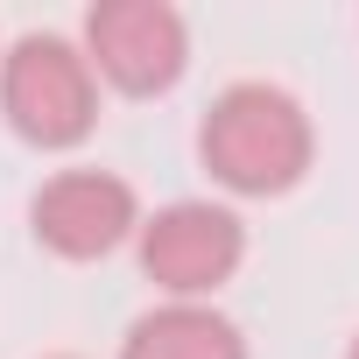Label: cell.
<instances>
[{"label":"cell","mask_w":359,"mask_h":359,"mask_svg":"<svg viewBox=\"0 0 359 359\" xmlns=\"http://www.w3.org/2000/svg\"><path fill=\"white\" fill-rule=\"evenodd\" d=\"M198 162L219 191L233 198H282L296 191L310 162H317V127L303 113L296 92L268 85V78H240L226 85L205 120H198Z\"/></svg>","instance_id":"6da1fadb"},{"label":"cell","mask_w":359,"mask_h":359,"mask_svg":"<svg viewBox=\"0 0 359 359\" xmlns=\"http://www.w3.org/2000/svg\"><path fill=\"white\" fill-rule=\"evenodd\" d=\"M0 120L15 127V141L57 155L78 148L99 127V78L71 36L29 29L0 50Z\"/></svg>","instance_id":"7a4b0ae2"},{"label":"cell","mask_w":359,"mask_h":359,"mask_svg":"<svg viewBox=\"0 0 359 359\" xmlns=\"http://www.w3.org/2000/svg\"><path fill=\"white\" fill-rule=\"evenodd\" d=\"M134 254H141V275L162 289V303H212L247 261V226L233 205L176 198L141 219Z\"/></svg>","instance_id":"3957f363"},{"label":"cell","mask_w":359,"mask_h":359,"mask_svg":"<svg viewBox=\"0 0 359 359\" xmlns=\"http://www.w3.org/2000/svg\"><path fill=\"white\" fill-rule=\"evenodd\" d=\"M78 50L120 99H162L191 71V22L169 0H92Z\"/></svg>","instance_id":"277c9868"},{"label":"cell","mask_w":359,"mask_h":359,"mask_svg":"<svg viewBox=\"0 0 359 359\" xmlns=\"http://www.w3.org/2000/svg\"><path fill=\"white\" fill-rule=\"evenodd\" d=\"M29 233L57 261H106L141 233V198L113 169H57L29 198Z\"/></svg>","instance_id":"5b68a950"},{"label":"cell","mask_w":359,"mask_h":359,"mask_svg":"<svg viewBox=\"0 0 359 359\" xmlns=\"http://www.w3.org/2000/svg\"><path fill=\"white\" fill-rule=\"evenodd\" d=\"M120 359H247V331L219 303H155L127 324Z\"/></svg>","instance_id":"8992f818"},{"label":"cell","mask_w":359,"mask_h":359,"mask_svg":"<svg viewBox=\"0 0 359 359\" xmlns=\"http://www.w3.org/2000/svg\"><path fill=\"white\" fill-rule=\"evenodd\" d=\"M345 359H359V338H352V345H345Z\"/></svg>","instance_id":"52a82bcc"},{"label":"cell","mask_w":359,"mask_h":359,"mask_svg":"<svg viewBox=\"0 0 359 359\" xmlns=\"http://www.w3.org/2000/svg\"><path fill=\"white\" fill-rule=\"evenodd\" d=\"M50 359H71V352H50Z\"/></svg>","instance_id":"ba28073f"}]
</instances>
